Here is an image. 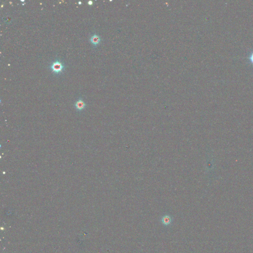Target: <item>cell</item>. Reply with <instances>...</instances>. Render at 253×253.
<instances>
[{
	"mask_svg": "<svg viewBox=\"0 0 253 253\" xmlns=\"http://www.w3.org/2000/svg\"><path fill=\"white\" fill-rule=\"evenodd\" d=\"M75 107L77 111H82L87 106V104L85 102L82 100V99L80 98L77 101H76L74 104Z\"/></svg>",
	"mask_w": 253,
	"mask_h": 253,
	"instance_id": "2",
	"label": "cell"
},
{
	"mask_svg": "<svg viewBox=\"0 0 253 253\" xmlns=\"http://www.w3.org/2000/svg\"><path fill=\"white\" fill-rule=\"evenodd\" d=\"M50 68L53 73L56 74H59L62 72L64 68V66L61 62V61L56 60L51 64Z\"/></svg>",
	"mask_w": 253,
	"mask_h": 253,
	"instance_id": "1",
	"label": "cell"
},
{
	"mask_svg": "<svg viewBox=\"0 0 253 253\" xmlns=\"http://www.w3.org/2000/svg\"><path fill=\"white\" fill-rule=\"evenodd\" d=\"M162 222L165 225H169L172 222V219L169 216L166 215L162 218Z\"/></svg>",
	"mask_w": 253,
	"mask_h": 253,
	"instance_id": "4",
	"label": "cell"
},
{
	"mask_svg": "<svg viewBox=\"0 0 253 253\" xmlns=\"http://www.w3.org/2000/svg\"><path fill=\"white\" fill-rule=\"evenodd\" d=\"M92 2L91 1H89L88 2V4H89V5H92Z\"/></svg>",
	"mask_w": 253,
	"mask_h": 253,
	"instance_id": "6",
	"label": "cell"
},
{
	"mask_svg": "<svg viewBox=\"0 0 253 253\" xmlns=\"http://www.w3.org/2000/svg\"><path fill=\"white\" fill-rule=\"evenodd\" d=\"M101 41V39L100 37L96 34H94L90 38L91 42L94 46H96L97 45H98L100 43Z\"/></svg>",
	"mask_w": 253,
	"mask_h": 253,
	"instance_id": "3",
	"label": "cell"
},
{
	"mask_svg": "<svg viewBox=\"0 0 253 253\" xmlns=\"http://www.w3.org/2000/svg\"><path fill=\"white\" fill-rule=\"evenodd\" d=\"M250 61H251V62H252V63H253V53H252V54H251V56H250Z\"/></svg>",
	"mask_w": 253,
	"mask_h": 253,
	"instance_id": "5",
	"label": "cell"
}]
</instances>
